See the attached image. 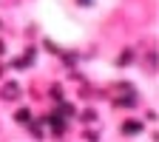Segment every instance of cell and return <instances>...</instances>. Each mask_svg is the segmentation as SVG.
Segmentation results:
<instances>
[{"label":"cell","instance_id":"obj_1","mask_svg":"<svg viewBox=\"0 0 159 142\" xmlns=\"http://www.w3.org/2000/svg\"><path fill=\"white\" fill-rule=\"evenodd\" d=\"M0 97H3V99H17L20 97V85L17 83H6V88L0 91Z\"/></svg>","mask_w":159,"mask_h":142},{"label":"cell","instance_id":"obj_2","mask_svg":"<svg viewBox=\"0 0 159 142\" xmlns=\"http://www.w3.org/2000/svg\"><path fill=\"white\" fill-rule=\"evenodd\" d=\"M122 131H125V134H139V131H142V125H139V122H125Z\"/></svg>","mask_w":159,"mask_h":142},{"label":"cell","instance_id":"obj_3","mask_svg":"<svg viewBox=\"0 0 159 142\" xmlns=\"http://www.w3.org/2000/svg\"><path fill=\"white\" fill-rule=\"evenodd\" d=\"M14 119H17V122H23V125H26L29 119H31V114H29V111L23 108V111H17V114H14Z\"/></svg>","mask_w":159,"mask_h":142}]
</instances>
